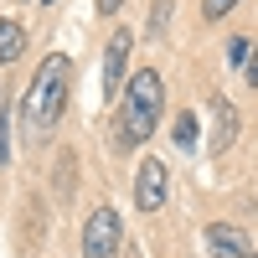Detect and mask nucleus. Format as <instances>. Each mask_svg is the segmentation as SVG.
Listing matches in <instances>:
<instances>
[{
  "label": "nucleus",
  "mask_w": 258,
  "mask_h": 258,
  "mask_svg": "<svg viewBox=\"0 0 258 258\" xmlns=\"http://www.w3.org/2000/svg\"><path fill=\"white\" fill-rule=\"evenodd\" d=\"M21 52H26V31H21V21H0V68L21 62Z\"/></svg>",
  "instance_id": "8"
},
{
  "label": "nucleus",
  "mask_w": 258,
  "mask_h": 258,
  "mask_svg": "<svg viewBox=\"0 0 258 258\" xmlns=\"http://www.w3.org/2000/svg\"><path fill=\"white\" fill-rule=\"evenodd\" d=\"M243 57H248V41H243V36H232V47H227V62H243Z\"/></svg>",
  "instance_id": "11"
},
{
  "label": "nucleus",
  "mask_w": 258,
  "mask_h": 258,
  "mask_svg": "<svg viewBox=\"0 0 258 258\" xmlns=\"http://www.w3.org/2000/svg\"><path fill=\"white\" fill-rule=\"evenodd\" d=\"M6 155H11V129H6V119H0V165H6Z\"/></svg>",
  "instance_id": "12"
},
{
  "label": "nucleus",
  "mask_w": 258,
  "mask_h": 258,
  "mask_svg": "<svg viewBox=\"0 0 258 258\" xmlns=\"http://www.w3.org/2000/svg\"><path fill=\"white\" fill-rule=\"evenodd\" d=\"M114 253H119V212L98 207L83 227V258H114Z\"/></svg>",
  "instance_id": "3"
},
{
  "label": "nucleus",
  "mask_w": 258,
  "mask_h": 258,
  "mask_svg": "<svg viewBox=\"0 0 258 258\" xmlns=\"http://www.w3.org/2000/svg\"><path fill=\"white\" fill-rule=\"evenodd\" d=\"M124 62H129V31H114L109 36V57H103V93H119V83H124Z\"/></svg>",
  "instance_id": "6"
},
{
  "label": "nucleus",
  "mask_w": 258,
  "mask_h": 258,
  "mask_svg": "<svg viewBox=\"0 0 258 258\" xmlns=\"http://www.w3.org/2000/svg\"><path fill=\"white\" fill-rule=\"evenodd\" d=\"M207 248H212V258H253L248 232L232 227V222H212L207 227Z\"/></svg>",
  "instance_id": "5"
},
{
  "label": "nucleus",
  "mask_w": 258,
  "mask_h": 258,
  "mask_svg": "<svg viewBox=\"0 0 258 258\" xmlns=\"http://www.w3.org/2000/svg\"><path fill=\"white\" fill-rule=\"evenodd\" d=\"M68 78H73L68 52H52V57L36 68V83H31L26 103H21V119H31L36 129H52V124L62 119V103H68Z\"/></svg>",
  "instance_id": "2"
},
{
  "label": "nucleus",
  "mask_w": 258,
  "mask_h": 258,
  "mask_svg": "<svg viewBox=\"0 0 258 258\" xmlns=\"http://www.w3.org/2000/svg\"><path fill=\"white\" fill-rule=\"evenodd\" d=\"M197 140H202V124L191 119V114H181V119H176V145H181V150H191Z\"/></svg>",
  "instance_id": "9"
},
{
  "label": "nucleus",
  "mask_w": 258,
  "mask_h": 258,
  "mask_svg": "<svg viewBox=\"0 0 258 258\" xmlns=\"http://www.w3.org/2000/svg\"><path fill=\"white\" fill-rule=\"evenodd\" d=\"M135 207L140 212H160L165 207V165L150 155L140 160V176H135Z\"/></svg>",
  "instance_id": "4"
},
{
  "label": "nucleus",
  "mask_w": 258,
  "mask_h": 258,
  "mask_svg": "<svg viewBox=\"0 0 258 258\" xmlns=\"http://www.w3.org/2000/svg\"><path fill=\"white\" fill-rule=\"evenodd\" d=\"M253 258H258V253H253Z\"/></svg>",
  "instance_id": "15"
},
{
  "label": "nucleus",
  "mask_w": 258,
  "mask_h": 258,
  "mask_svg": "<svg viewBox=\"0 0 258 258\" xmlns=\"http://www.w3.org/2000/svg\"><path fill=\"white\" fill-rule=\"evenodd\" d=\"M232 6H238V0H202V16H207V21H222Z\"/></svg>",
  "instance_id": "10"
},
{
  "label": "nucleus",
  "mask_w": 258,
  "mask_h": 258,
  "mask_svg": "<svg viewBox=\"0 0 258 258\" xmlns=\"http://www.w3.org/2000/svg\"><path fill=\"white\" fill-rule=\"evenodd\" d=\"M124 109H119V150H135V145H145L150 135H155V124H160V114H165V83H160V73H135L129 78V88H124Z\"/></svg>",
  "instance_id": "1"
},
{
  "label": "nucleus",
  "mask_w": 258,
  "mask_h": 258,
  "mask_svg": "<svg viewBox=\"0 0 258 258\" xmlns=\"http://www.w3.org/2000/svg\"><path fill=\"white\" fill-rule=\"evenodd\" d=\"M232 140H238V114H232L227 98H217L212 103V150H227Z\"/></svg>",
  "instance_id": "7"
},
{
  "label": "nucleus",
  "mask_w": 258,
  "mask_h": 258,
  "mask_svg": "<svg viewBox=\"0 0 258 258\" xmlns=\"http://www.w3.org/2000/svg\"><path fill=\"white\" fill-rule=\"evenodd\" d=\"M119 6H124V0H98V11H103V16H114Z\"/></svg>",
  "instance_id": "13"
},
{
  "label": "nucleus",
  "mask_w": 258,
  "mask_h": 258,
  "mask_svg": "<svg viewBox=\"0 0 258 258\" xmlns=\"http://www.w3.org/2000/svg\"><path fill=\"white\" fill-rule=\"evenodd\" d=\"M248 83L258 88V52H253V62H248Z\"/></svg>",
  "instance_id": "14"
}]
</instances>
